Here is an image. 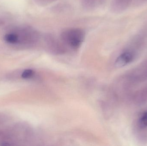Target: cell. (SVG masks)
I'll use <instances>...</instances> for the list:
<instances>
[{
    "instance_id": "3957f363",
    "label": "cell",
    "mask_w": 147,
    "mask_h": 146,
    "mask_svg": "<svg viewBox=\"0 0 147 146\" xmlns=\"http://www.w3.org/2000/svg\"><path fill=\"white\" fill-rule=\"evenodd\" d=\"M133 0H112L111 9L115 13H120L126 10Z\"/></svg>"
},
{
    "instance_id": "277c9868",
    "label": "cell",
    "mask_w": 147,
    "mask_h": 146,
    "mask_svg": "<svg viewBox=\"0 0 147 146\" xmlns=\"http://www.w3.org/2000/svg\"><path fill=\"white\" fill-rule=\"evenodd\" d=\"M107 0H80L81 5L84 9L93 10L100 7Z\"/></svg>"
},
{
    "instance_id": "ba28073f",
    "label": "cell",
    "mask_w": 147,
    "mask_h": 146,
    "mask_svg": "<svg viewBox=\"0 0 147 146\" xmlns=\"http://www.w3.org/2000/svg\"><path fill=\"white\" fill-rule=\"evenodd\" d=\"M136 2L140 3H143L147 2V0H136Z\"/></svg>"
},
{
    "instance_id": "8992f818",
    "label": "cell",
    "mask_w": 147,
    "mask_h": 146,
    "mask_svg": "<svg viewBox=\"0 0 147 146\" xmlns=\"http://www.w3.org/2000/svg\"><path fill=\"white\" fill-rule=\"evenodd\" d=\"M34 74L33 70L32 69H26L22 74L21 76L23 79H27L31 78Z\"/></svg>"
},
{
    "instance_id": "52a82bcc",
    "label": "cell",
    "mask_w": 147,
    "mask_h": 146,
    "mask_svg": "<svg viewBox=\"0 0 147 146\" xmlns=\"http://www.w3.org/2000/svg\"><path fill=\"white\" fill-rule=\"evenodd\" d=\"M38 1L42 3L46 4V3L53 2L57 1V0H38Z\"/></svg>"
},
{
    "instance_id": "7a4b0ae2",
    "label": "cell",
    "mask_w": 147,
    "mask_h": 146,
    "mask_svg": "<svg viewBox=\"0 0 147 146\" xmlns=\"http://www.w3.org/2000/svg\"><path fill=\"white\" fill-rule=\"evenodd\" d=\"M134 54L132 51H127L122 53L116 60L115 66L116 67H122L129 64L134 60Z\"/></svg>"
},
{
    "instance_id": "6da1fadb",
    "label": "cell",
    "mask_w": 147,
    "mask_h": 146,
    "mask_svg": "<svg viewBox=\"0 0 147 146\" xmlns=\"http://www.w3.org/2000/svg\"><path fill=\"white\" fill-rule=\"evenodd\" d=\"M85 33L82 29L71 28L61 33L60 40L63 43L74 49L79 48L84 40Z\"/></svg>"
},
{
    "instance_id": "5b68a950",
    "label": "cell",
    "mask_w": 147,
    "mask_h": 146,
    "mask_svg": "<svg viewBox=\"0 0 147 146\" xmlns=\"http://www.w3.org/2000/svg\"><path fill=\"white\" fill-rule=\"evenodd\" d=\"M139 124L142 128L147 127V111L145 112L141 117Z\"/></svg>"
}]
</instances>
